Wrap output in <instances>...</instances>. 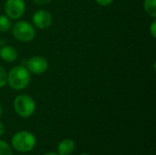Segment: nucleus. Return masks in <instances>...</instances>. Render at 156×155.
<instances>
[{"label":"nucleus","instance_id":"obj_14","mask_svg":"<svg viewBox=\"0 0 156 155\" xmlns=\"http://www.w3.org/2000/svg\"><path fill=\"white\" fill-rule=\"evenodd\" d=\"M149 30H150V33H151L152 37H156V20L155 19L152 22V24H151V26H150V27H149Z\"/></svg>","mask_w":156,"mask_h":155},{"label":"nucleus","instance_id":"obj_7","mask_svg":"<svg viewBox=\"0 0 156 155\" xmlns=\"http://www.w3.org/2000/svg\"><path fill=\"white\" fill-rule=\"evenodd\" d=\"M32 22L34 26L39 29H47L52 24V16L48 11L39 9L34 13L32 16Z\"/></svg>","mask_w":156,"mask_h":155},{"label":"nucleus","instance_id":"obj_17","mask_svg":"<svg viewBox=\"0 0 156 155\" xmlns=\"http://www.w3.org/2000/svg\"><path fill=\"white\" fill-rule=\"evenodd\" d=\"M5 132V125L0 122V136H2Z\"/></svg>","mask_w":156,"mask_h":155},{"label":"nucleus","instance_id":"obj_19","mask_svg":"<svg viewBox=\"0 0 156 155\" xmlns=\"http://www.w3.org/2000/svg\"><path fill=\"white\" fill-rule=\"evenodd\" d=\"M2 113H3V109H2V106L0 104V117L2 116Z\"/></svg>","mask_w":156,"mask_h":155},{"label":"nucleus","instance_id":"obj_20","mask_svg":"<svg viewBox=\"0 0 156 155\" xmlns=\"http://www.w3.org/2000/svg\"><path fill=\"white\" fill-rule=\"evenodd\" d=\"M80 155H90V154H88V153H81V154H80Z\"/></svg>","mask_w":156,"mask_h":155},{"label":"nucleus","instance_id":"obj_11","mask_svg":"<svg viewBox=\"0 0 156 155\" xmlns=\"http://www.w3.org/2000/svg\"><path fill=\"white\" fill-rule=\"evenodd\" d=\"M11 27H12L11 19L6 16L0 14V32H7Z\"/></svg>","mask_w":156,"mask_h":155},{"label":"nucleus","instance_id":"obj_15","mask_svg":"<svg viewBox=\"0 0 156 155\" xmlns=\"http://www.w3.org/2000/svg\"><path fill=\"white\" fill-rule=\"evenodd\" d=\"M95 1L98 5H100L101 6H108L112 3L113 0H95Z\"/></svg>","mask_w":156,"mask_h":155},{"label":"nucleus","instance_id":"obj_10","mask_svg":"<svg viewBox=\"0 0 156 155\" xmlns=\"http://www.w3.org/2000/svg\"><path fill=\"white\" fill-rule=\"evenodd\" d=\"M144 7L146 14L153 17L154 19L156 18V0H144Z\"/></svg>","mask_w":156,"mask_h":155},{"label":"nucleus","instance_id":"obj_4","mask_svg":"<svg viewBox=\"0 0 156 155\" xmlns=\"http://www.w3.org/2000/svg\"><path fill=\"white\" fill-rule=\"evenodd\" d=\"M12 33L14 37L20 42H29L35 36L36 31L34 26L27 21H17L12 26Z\"/></svg>","mask_w":156,"mask_h":155},{"label":"nucleus","instance_id":"obj_5","mask_svg":"<svg viewBox=\"0 0 156 155\" xmlns=\"http://www.w3.org/2000/svg\"><path fill=\"white\" fill-rule=\"evenodd\" d=\"M26 11L24 0H6L5 4V16L10 19H19L23 16Z\"/></svg>","mask_w":156,"mask_h":155},{"label":"nucleus","instance_id":"obj_12","mask_svg":"<svg viewBox=\"0 0 156 155\" xmlns=\"http://www.w3.org/2000/svg\"><path fill=\"white\" fill-rule=\"evenodd\" d=\"M0 155H13L9 144L2 140H0Z\"/></svg>","mask_w":156,"mask_h":155},{"label":"nucleus","instance_id":"obj_6","mask_svg":"<svg viewBox=\"0 0 156 155\" xmlns=\"http://www.w3.org/2000/svg\"><path fill=\"white\" fill-rule=\"evenodd\" d=\"M26 68L30 73L40 75L47 71L48 68V63L45 58L40 56H35L27 60Z\"/></svg>","mask_w":156,"mask_h":155},{"label":"nucleus","instance_id":"obj_8","mask_svg":"<svg viewBox=\"0 0 156 155\" xmlns=\"http://www.w3.org/2000/svg\"><path fill=\"white\" fill-rule=\"evenodd\" d=\"M17 50L11 46H3L0 48V58L8 63H12L17 58Z\"/></svg>","mask_w":156,"mask_h":155},{"label":"nucleus","instance_id":"obj_1","mask_svg":"<svg viewBox=\"0 0 156 155\" xmlns=\"http://www.w3.org/2000/svg\"><path fill=\"white\" fill-rule=\"evenodd\" d=\"M30 79V72L22 65L12 68L7 73V83L10 88L15 90H22L26 89L29 85Z\"/></svg>","mask_w":156,"mask_h":155},{"label":"nucleus","instance_id":"obj_13","mask_svg":"<svg viewBox=\"0 0 156 155\" xmlns=\"http://www.w3.org/2000/svg\"><path fill=\"white\" fill-rule=\"evenodd\" d=\"M6 83H7V72L2 66H0V88H3Z\"/></svg>","mask_w":156,"mask_h":155},{"label":"nucleus","instance_id":"obj_18","mask_svg":"<svg viewBox=\"0 0 156 155\" xmlns=\"http://www.w3.org/2000/svg\"><path fill=\"white\" fill-rule=\"evenodd\" d=\"M44 155H58V153H46V154Z\"/></svg>","mask_w":156,"mask_h":155},{"label":"nucleus","instance_id":"obj_2","mask_svg":"<svg viewBox=\"0 0 156 155\" xmlns=\"http://www.w3.org/2000/svg\"><path fill=\"white\" fill-rule=\"evenodd\" d=\"M36 137L27 131H21L15 133L12 137L11 143L15 150L20 153H29L36 145Z\"/></svg>","mask_w":156,"mask_h":155},{"label":"nucleus","instance_id":"obj_3","mask_svg":"<svg viewBox=\"0 0 156 155\" xmlns=\"http://www.w3.org/2000/svg\"><path fill=\"white\" fill-rule=\"evenodd\" d=\"M14 109L20 117L29 118L36 111V103L30 96L27 94H20L14 100Z\"/></svg>","mask_w":156,"mask_h":155},{"label":"nucleus","instance_id":"obj_9","mask_svg":"<svg viewBox=\"0 0 156 155\" xmlns=\"http://www.w3.org/2000/svg\"><path fill=\"white\" fill-rule=\"evenodd\" d=\"M74 149H75V143L71 139L62 140L57 147L58 155L71 154L74 152Z\"/></svg>","mask_w":156,"mask_h":155},{"label":"nucleus","instance_id":"obj_16","mask_svg":"<svg viewBox=\"0 0 156 155\" xmlns=\"http://www.w3.org/2000/svg\"><path fill=\"white\" fill-rule=\"evenodd\" d=\"M52 0H34V2L38 5H46L49 4Z\"/></svg>","mask_w":156,"mask_h":155}]
</instances>
